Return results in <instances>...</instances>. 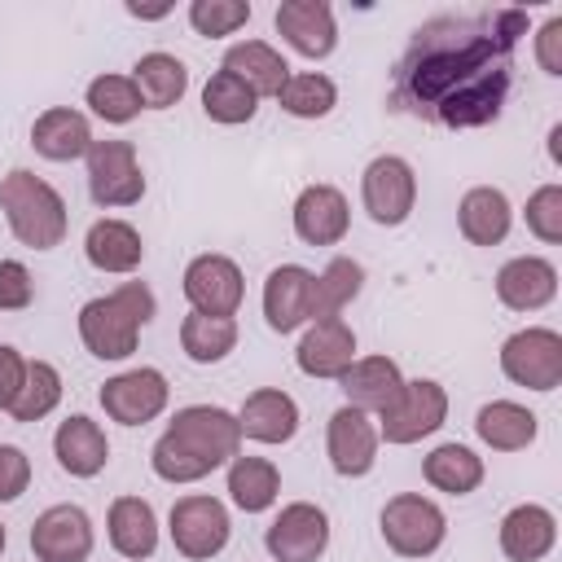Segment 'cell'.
<instances>
[{
	"mask_svg": "<svg viewBox=\"0 0 562 562\" xmlns=\"http://www.w3.org/2000/svg\"><path fill=\"white\" fill-rule=\"evenodd\" d=\"M290 224H294V237L303 246H338L347 237V228H351L347 193L334 189V184H307V189H299L294 211H290Z\"/></svg>",
	"mask_w": 562,
	"mask_h": 562,
	"instance_id": "e0dca14e",
	"label": "cell"
},
{
	"mask_svg": "<svg viewBox=\"0 0 562 562\" xmlns=\"http://www.w3.org/2000/svg\"><path fill=\"white\" fill-rule=\"evenodd\" d=\"M272 26L307 61H325L338 48V22L325 0H281L272 13Z\"/></svg>",
	"mask_w": 562,
	"mask_h": 562,
	"instance_id": "2e32d148",
	"label": "cell"
},
{
	"mask_svg": "<svg viewBox=\"0 0 562 562\" xmlns=\"http://www.w3.org/2000/svg\"><path fill=\"white\" fill-rule=\"evenodd\" d=\"M158 299L145 281H123L110 294H97L79 307V342L97 360H127L140 342V329L154 321Z\"/></svg>",
	"mask_w": 562,
	"mask_h": 562,
	"instance_id": "3957f363",
	"label": "cell"
},
{
	"mask_svg": "<svg viewBox=\"0 0 562 562\" xmlns=\"http://www.w3.org/2000/svg\"><path fill=\"white\" fill-rule=\"evenodd\" d=\"M496 299L509 312H540L558 299V268L544 255H514L496 268Z\"/></svg>",
	"mask_w": 562,
	"mask_h": 562,
	"instance_id": "ffe728a7",
	"label": "cell"
},
{
	"mask_svg": "<svg viewBox=\"0 0 562 562\" xmlns=\"http://www.w3.org/2000/svg\"><path fill=\"white\" fill-rule=\"evenodd\" d=\"M237 426H241V439H255V443H290L299 435V404L281 386H259V391H250L241 400Z\"/></svg>",
	"mask_w": 562,
	"mask_h": 562,
	"instance_id": "cb8c5ba5",
	"label": "cell"
},
{
	"mask_svg": "<svg viewBox=\"0 0 562 562\" xmlns=\"http://www.w3.org/2000/svg\"><path fill=\"white\" fill-rule=\"evenodd\" d=\"M31 487V457L18 443H0V505L18 501Z\"/></svg>",
	"mask_w": 562,
	"mask_h": 562,
	"instance_id": "7bdbcfd3",
	"label": "cell"
},
{
	"mask_svg": "<svg viewBox=\"0 0 562 562\" xmlns=\"http://www.w3.org/2000/svg\"><path fill=\"white\" fill-rule=\"evenodd\" d=\"M483 457L470 448V443H439L422 457V479L435 487V492H448V496H470L479 492L483 483Z\"/></svg>",
	"mask_w": 562,
	"mask_h": 562,
	"instance_id": "4dcf8cb0",
	"label": "cell"
},
{
	"mask_svg": "<svg viewBox=\"0 0 562 562\" xmlns=\"http://www.w3.org/2000/svg\"><path fill=\"white\" fill-rule=\"evenodd\" d=\"M474 435L492 452H522L540 435V417L518 400H487L474 413Z\"/></svg>",
	"mask_w": 562,
	"mask_h": 562,
	"instance_id": "f1b7e54d",
	"label": "cell"
},
{
	"mask_svg": "<svg viewBox=\"0 0 562 562\" xmlns=\"http://www.w3.org/2000/svg\"><path fill=\"white\" fill-rule=\"evenodd\" d=\"M88 193L101 211H123L145 198V171L132 140H92L88 149Z\"/></svg>",
	"mask_w": 562,
	"mask_h": 562,
	"instance_id": "30bf717a",
	"label": "cell"
},
{
	"mask_svg": "<svg viewBox=\"0 0 562 562\" xmlns=\"http://www.w3.org/2000/svg\"><path fill=\"white\" fill-rule=\"evenodd\" d=\"M22 378H26V356L18 347L0 342V413H9V404L18 400Z\"/></svg>",
	"mask_w": 562,
	"mask_h": 562,
	"instance_id": "f6af8a7d",
	"label": "cell"
},
{
	"mask_svg": "<svg viewBox=\"0 0 562 562\" xmlns=\"http://www.w3.org/2000/svg\"><path fill=\"white\" fill-rule=\"evenodd\" d=\"M97 544L92 518L83 505H48L35 522H31V553L35 562H88Z\"/></svg>",
	"mask_w": 562,
	"mask_h": 562,
	"instance_id": "5bb4252c",
	"label": "cell"
},
{
	"mask_svg": "<svg viewBox=\"0 0 562 562\" xmlns=\"http://www.w3.org/2000/svg\"><path fill=\"white\" fill-rule=\"evenodd\" d=\"M4 544H9V531H4V522H0V553H4Z\"/></svg>",
	"mask_w": 562,
	"mask_h": 562,
	"instance_id": "c3c4849f",
	"label": "cell"
},
{
	"mask_svg": "<svg viewBox=\"0 0 562 562\" xmlns=\"http://www.w3.org/2000/svg\"><path fill=\"white\" fill-rule=\"evenodd\" d=\"M378 531H382L391 553H400V558H430L448 540V518H443V509L430 496L400 492V496H391L382 505Z\"/></svg>",
	"mask_w": 562,
	"mask_h": 562,
	"instance_id": "5b68a950",
	"label": "cell"
},
{
	"mask_svg": "<svg viewBox=\"0 0 562 562\" xmlns=\"http://www.w3.org/2000/svg\"><path fill=\"white\" fill-rule=\"evenodd\" d=\"M522 220H527V233L540 237L544 246H558L562 241V184H540L527 206H522Z\"/></svg>",
	"mask_w": 562,
	"mask_h": 562,
	"instance_id": "60d3db41",
	"label": "cell"
},
{
	"mask_svg": "<svg viewBox=\"0 0 562 562\" xmlns=\"http://www.w3.org/2000/svg\"><path fill=\"white\" fill-rule=\"evenodd\" d=\"M356 360V329L334 316V321H312L294 347V364L299 373L307 378H321V382H338Z\"/></svg>",
	"mask_w": 562,
	"mask_h": 562,
	"instance_id": "ac0fdd59",
	"label": "cell"
},
{
	"mask_svg": "<svg viewBox=\"0 0 562 562\" xmlns=\"http://www.w3.org/2000/svg\"><path fill=\"white\" fill-rule=\"evenodd\" d=\"M101 408L110 422L119 426H145L154 417L167 413V400H171V386H167V373L154 369V364H140V369H123L114 378L101 382L97 391Z\"/></svg>",
	"mask_w": 562,
	"mask_h": 562,
	"instance_id": "8fae6325",
	"label": "cell"
},
{
	"mask_svg": "<svg viewBox=\"0 0 562 562\" xmlns=\"http://www.w3.org/2000/svg\"><path fill=\"white\" fill-rule=\"evenodd\" d=\"M263 321L272 334L312 325V272L303 263H277L263 277Z\"/></svg>",
	"mask_w": 562,
	"mask_h": 562,
	"instance_id": "d6986e66",
	"label": "cell"
},
{
	"mask_svg": "<svg viewBox=\"0 0 562 562\" xmlns=\"http://www.w3.org/2000/svg\"><path fill=\"white\" fill-rule=\"evenodd\" d=\"M558 140H562V123H553V127H549V158H553V162H562V149H558Z\"/></svg>",
	"mask_w": 562,
	"mask_h": 562,
	"instance_id": "7dc6e473",
	"label": "cell"
},
{
	"mask_svg": "<svg viewBox=\"0 0 562 562\" xmlns=\"http://www.w3.org/2000/svg\"><path fill=\"white\" fill-rule=\"evenodd\" d=\"M527 31V9L439 13L422 22L395 61L386 105L448 132L496 123L514 88V48Z\"/></svg>",
	"mask_w": 562,
	"mask_h": 562,
	"instance_id": "6da1fadb",
	"label": "cell"
},
{
	"mask_svg": "<svg viewBox=\"0 0 562 562\" xmlns=\"http://www.w3.org/2000/svg\"><path fill=\"white\" fill-rule=\"evenodd\" d=\"M83 259H88L97 272L127 277V272L140 268V259H145V241H140V233H136L127 220L101 215V220H92L88 233H83Z\"/></svg>",
	"mask_w": 562,
	"mask_h": 562,
	"instance_id": "484cf974",
	"label": "cell"
},
{
	"mask_svg": "<svg viewBox=\"0 0 562 562\" xmlns=\"http://www.w3.org/2000/svg\"><path fill=\"white\" fill-rule=\"evenodd\" d=\"M180 290H184L189 307L202 316H237V307L246 299V277L228 255L206 250V255H193L184 263Z\"/></svg>",
	"mask_w": 562,
	"mask_h": 562,
	"instance_id": "4fadbf2b",
	"label": "cell"
},
{
	"mask_svg": "<svg viewBox=\"0 0 562 562\" xmlns=\"http://www.w3.org/2000/svg\"><path fill=\"white\" fill-rule=\"evenodd\" d=\"M250 0H193L189 4V26L206 40H224L250 22Z\"/></svg>",
	"mask_w": 562,
	"mask_h": 562,
	"instance_id": "ab89813d",
	"label": "cell"
},
{
	"mask_svg": "<svg viewBox=\"0 0 562 562\" xmlns=\"http://www.w3.org/2000/svg\"><path fill=\"white\" fill-rule=\"evenodd\" d=\"M83 105H88L101 123H110V127H127V123L145 110V101H140V92H136L132 75H97V79H88Z\"/></svg>",
	"mask_w": 562,
	"mask_h": 562,
	"instance_id": "8d00e7d4",
	"label": "cell"
},
{
	"mask_svg": "<svg viewBox=\"0 0 562 562\" xmlns=\"http://www.w3.org/2000/svg\"><path fill=\"white\" fill-rule=\"evenodd\" d=\"M360 206L378 228H400L417 206V171L400 154H378L360 171Z\"/></svg>",
	"mask_w": 562,
	"mask_h": 562,
	"instance_id": "52a82bcc",
	"label": "cell"
},
{
	"mask_svg": "<svg viewBox=\"0 0 562 562\" xmlns=\"http://www.w3.org/2000/svg\"><path fill=\"white\" fill-rule=\"evenodd\" d=\"M220 70L237 75L259 101H263V97H277L281 83L290 79V61H285L268 40H241V44H233V48L224 53Z\"/></svg>",
	"mask_w": 562,
	"mask_h": 562,
	"instance_id": "f546056e",
	"label": "cell"
},
{
	"mask_svg": "<svg viewBox=\"0 0 562 562\" xmlns=\"http://www.w3.org/2000/svg\"><path fill=\"white\" fill-rule=\"evenodd\" d=\"M105 540L119 558L145 562L158 553V514L145 496H114L105 509Z\"/></svg>",
	"mask_w": 562,
	"mask_h": 562,
	"instance_id": "7402d4cb",
	"label": "cell"
},
{
	"mask_svg": "<svg viewBox=\"0 0 562 562\" xmlns=\"http://www.w3.org/2000/svg\"><path fill=\"white\" fill-rule=\"evenodd\" d=\"M259 110V97L228 70H215L206 83H202V114L220 127H237V123H250Z\"/></svg>",
	"mask_w": 562,
	"mask_h": 562,
	"instance_id": "74e56055",
	"label": "cell"
},
{
	"mask_svg": "<svg viewBox=\"0 0 562 562\" xmlns=\"http://www.w3.org/2000/svg\"><path fill=\"white\" fill-rule=\"evenodd\" d=\"M0 215L9 224V233L31 246V250H53L66 241L70 215H66V198L35 171L13 167L9 176H0Z\"/></svg>",
	"mask_w": 562,
	"mask_h": 562,
	"instance_id": "277c9868",
	"label": "cell"
},
{
	"mask_svg": "<svg viewBox=\"0 0 562 562\" xmlns=\"http://www.w3.org/2000/svg\"><path fill=\"white\" fill-rule=\"evenodd\" d=\"M364 290V268L351 255H334L321 272H312V321H334Z\"/></svg>",
	"mask_w": 562,
	"mask_h": 562,
	"instance_id": "836d02e7",
	"label": "cell"
},
{
	"mask_svg": "<svg viewBox=\"0 0 562 562\" xmlns=\"http://www.w3.org/2000/svg\"><path fill=\"white\" fill-rule=\"evenodd\" d=\"M132 83L145 101V110H171L184 92H189V66L176 57V53H140L136 66H132Z\"/></svg>",
	"mask_w": 562,
	"mask_h": 562,
	"instance_id": "1f68e13d",
	"label": "cell"
},
{
	"mask_svg": "<svg viewBox=\"0 0 562 562\" xmlns=\"http://www.w3.org/2000/svg\"><path fill=\"white\" fill-rule=\"evenodd\" d=\"M228 501L241 509V514H263L277 505L281 496V470L268 461V457H233L228 461Z\"/></svg>",
	"mask_w": 562,
	"mask_h": 562,
	"instance_id": "d6a6232c",
	"label": "cell"
},
{
	"mask_svg": "<svg viewBox=\"0 0 562 562\" xmlns=\"http://www.w3.org/2000/svg\"><path fill=\"white\" fill-rule=\"evenodd\" d=\"M53 457L70 479H97L110 461V439H105L101 422H92L83 413H70L53 430Z\"/></svg>",
	"mask_w": 562,
	"mask_h": 562,
	"instance_id": "d4e9b609",
	"label": "cell"
},
{
	"mask_svg": "<svg viewBox=\"0 0 562 562\" xmlns=\"http://www.w3.org/2000/svg\"><path fill=\"white\" fill-rule=\"evenodd\" d=\"M501 373L527 391H558L562 386V334L549 325H527L501 342Z\"/></svg>",
	"mask_w": 562,
	"mask_h": 562,
	"instance_id": "ba28073f",
	"label": "cell"
},
{
	"mask_svg": "<svg viewBox=\"0 0 562 562\" xmlns=\"http://www.w3.org/2000/svg\"><path fill=\"white\" fill-rule=\"evenodd\" d=\"M31 149L48 162H75L92 149V123L75 105H48L31 123Z\"/></svg>",
	"mask_w": 562,
	"mask_h": 562,
	"instance_id": "44dd1931",
	"label": "cell"
},
{
	"mask_svg": "<svg viewBox=\"0 0 562 562\" xmlns=\"http://www.w3.org/2000/svg\"><path fill=\"white\" fill-rule=\"evenodd\" d=\"M443 422H448V391L435 378H413V382L404 378L395 404L378 417V439L408 448V443H422L426 435H435Z\"/></svg>",
	"mask_w": 562,
	"mask_h": 562,
	"instance_id": "9c48e42d",
	"label": "cell"
},
{
	"mask_svg": "<svg viewBox=\"0 0 562 562\" xmlns=\"http://www.w3.org/2000/svg\"><path fill=\"white\" fill-rule=\"evenodd\" d=\"M241 452L237 413L220 404H184L149 448V465L162 483H198Z\"/></svg>",
	"mask_w": 562,
	"mask_h": 562,
	"instance_id": "7a4b0ae2",
	"label": "cell"
},
{
	"mask_svg": "<svg viewBox=\"0 0 562 562\" xmlns=\"http://www.w3.org/2000/svg\"><path fill=\"white\" fill-rule=\"evenodd\" d=\"M272 562H321L329 549V514L316 501H290L263 531Z\"/></svg>",
	"mask_w": 562,
	"mask_h": 562,
	"instance_id": "7c38bea8",
	"label": "cell"
},
{
	"mask_svg": "<svg viewBox=\"0 0 562 562\" xmlns=\"http://www.w3.org/2000/svg\"><path fill=\"white\" fill-rule=\"evenodd\" d=\"M338 382H342V395H347L351 408H360L369 417L373 413L382 417L395 404V395L404 386V373H400V364L391 356H356L351 369Z\"/></svg>",
	"mask_w": 562,
	"mask_h": 562,
	"instance_id": "83f0119b",
	"label": "cell"
},
{
	"mask_svg": "<svg viewBox=\"0 0 562 562\" xmlns=\"http://www.w3.org/2000/svg\"><path fill=\"white\" fill-rule=\"evenodd\" d=\"M167 536L176 544L180 558L189 562H211L228 549V536H233V518L224 509L220 496H206V492H189L171 505L167 514Z\"/></svg>",
	"mask_w": 562,
	"mask_h": 562,
	"instance_id": "8992f818",
	"label": "cell"
},
{
	"mask_svg": "<svg viewBox=\"0 0 562 562\" xmlns=\"http://www.w3.org/2000/svg\"><path fill=\"white\" fill-rule=\"evenodd\" d=\"M237 347V321L233 316H202L189 312L180 321V351L193 364H220Z\"/></svg>",
	"mask_w": 562,
	"mask_h": 562,
	"instance_id": "e575fe53",
	"label": "cell"
},
{
	"mask_svg": "<svg viewBox=\"0 0 562 562\" xmlns=\"http://www.w3.org/2000/svg\"><path fill=\"white\" fill-rule=\"evenodd\" d=\"M290 119H325L338 105V83L325 70H290L281 92L272 97Z\"/></svg>",
	"mask_w": 562,
	"mask_h": 562,
	"instance_id": "d590c367",
	"label": "cell"
},
{
	"mask_svg": "<svg viewBox=\"0 0 562 562\" xmlns=\"http://www.w3.org/2000/svg\"><path fill=\"white\" fill-rule=\"evenodd\" d=\"M35 303V277L22 259H0V312H26Z\"/></svg>",
	"mask_w": 562,
	"mask_h": 562,
	"instance_id": "b9f144b4",
	"label": "cell"
},
{
	"mask_svg": "<svg viewBox=\"0 0 562 562\" xmlns=\"http://www.w3.org/2000/svg\"><path fill=\"white\" fill-rule=\"evenodd\" d=\"M378 422L351 404L334 408L325 422V457L334 465V474L342 479H364L378 465Z\"/></svg>",
	"mask_w": 562,
	"mask_h": 562,
	"instance_id": "9a60e30c",
	"label": "cell"
},
{
	"mask_svg": "<svg viewBox=\"0 0 562 562\" xmlns=\"http://www.w3.org/2000/svg\"><path fill=\"white\" fill-rule=\"evenodd\" d=\"M457 228L470 246H501L514 228V206L496 184H474L457 202Z\"/></svg>",
	"mask_w": 562,
	"mask_h": 562,
	"instance_id": "4316f807",
	"label": "cell"
},
{
	"mask_svg": "<svg viewBox=\"0 0 562 562\" xmlns=\"http://www.w3.org/2000/svg\"><path fill=\"white\" fill-rule=\"evenodd\" d=\"M496 540H501V553H505L509 562H540V558H549L553 544H558V518H553L549 505L522 501V505H514V509L501 518Z\"/></svg>",
	"mask_w": 562,
	"mask_h": 562,
	"instance_id": "603a6c76",
	"label": "cell"
},
{
	"mask_svg": "<svg viewBox=\"0 0 562 562\" xmlns=\"http://www.w3.org/2000/svg\"><path fill=\"white\" fill-rule=\"evenodd\" d=\"M531 48H536V66H540L549 79H558V75H562V13H553L549 22H540Z\"/></svg>",
	"mask_w": 562,
	"mask_h": 562,
	"instance_id": "ee69618b",
	"label": "cell"
},
{
	"mask_svg": "<svg viewBox=\"0 0 562 562\" xmlns=\"http://www.w3.org/2000/svg\"><path fill=\"white\" fill-rule=\"evenodd\" d=\"M127 13H132V18H140V22H158V18H167V13H171V4H127Z\"/></svg>",
	"mask_w": 562,
	"mask_h": 562,
	"instance_id": "bcb514c9",
	"label": "cell"
},
{
	"mask_svg": "<svg viewBox=\"0 0 562 562\" xmlns=\"http://www.w3.org/2000/svg\"><path fill=\"white\" fill-rule=\"evenodd\" d=\"M61 404V373L53 360H26V378L18 400L9 404L13 422H44L53 408Z\"/></svg>",
	"mask_w": 562,
	"mask_h": 562,
	"instance_id": "f35d334b",
	"label": "cell"
}]
</instances>
